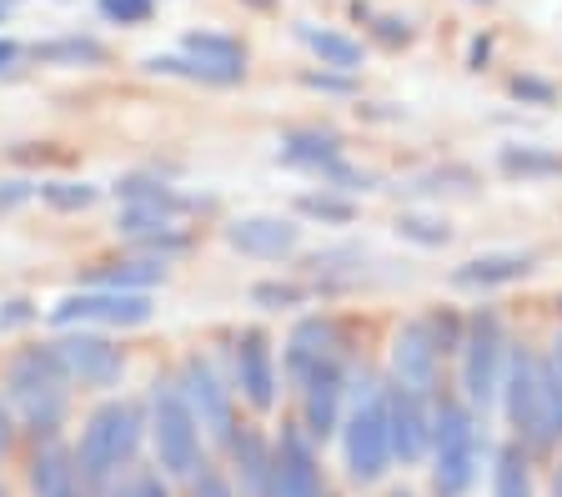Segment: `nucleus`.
<instances>
[{
    "label": "nucleus",
    "instance_id": "nucleus-1",
    "mask_svg": "<svg viewBox=\"0 0 562 497\" xmlns=\"http://www.w3.org/2000/svg\"><path fill=\"white\" fill-rule=\"evenodd\" d=\"M503 392H507V417H513L517 438L527 448H552L562 438V382L548 362H538L532 352H513Z\"/></svg>",
    "mask_w": 562,
    "mask_h": 497
},
{
    "label": "nucleus",
    "instance_id": "nucleus-2",
    "mask_svg": "<svg viewBox=\"0 0 562 497\" xmlns=\"http://www.w3.org/2000/svg\"><path fill=\"white\" fill-rule=\"evenodd\" d=\"M136 442H140V413L131 403H105L101 413L86 422L81 448H76V473H81V487L105 493L111 477L121 473V462L136 458Z\"/></svg>",
    "mask_w": 562,
    "mask_h": 497
},
{
    "label": "nucleus",
    "instance_id": "nucleus-3",
    "mask_svg": "<svg viewBox=\"0 0 562 497\" xmlns=\"http://www.w3.org/2000/svg\"><path fill=\"white\" fill-rule=\"evenodd\" d=\"M482 462V438L477 417L462 403H442L432 413V487L437 497H462L477 477Z\"/></svg>",
    "mask_w": 562,
    "mask_h": 497
},
{
    "label": "nucleus",
    "instance_id": "nucleus-4",
    "mask_svg": "<svg viewBox=\"0 0 562 497\" xmlns=\"http://www.w3.org/2000/svg\"><path fill=\"white\" fill-rule=\"evenodd\" d=\"M66 382H70V372L60 368L56 347H31V352H21L11 362L5 387H11L15 407L25 413V422L35 432H56L60 417H66Z\"/></svg>",
    "mask_w": 562,
    "mask_h": 497
},
{
    "label": "nucleus",
    "instance_id": "nucleus-5",
    "mask_svg": "<svg viewBox=\"0 0 562 497\" xmlns=\"http://www.w3.org/2000/svg\"><path fill=\"white\" fill-rule=\"evenodd\" d=\"M341 452H347L351 483H376L392 467V427H386V397L362 382L357 403H351L347 422H341Z\"/></svg>",
    "mask_w": 562,
    "mask_h": 497
},
{
    "label": "nucleus",
    "instance_id": "nucleus-6",
    "mask_svg": "<svg viewBox=\"0 0 562 497\" xmlns=\"http://www.w3.org/2000/svg\"><path fill=\"white\" fill-rule=\"evenodd\" d=\"M151 427H156V458H161L166 473L196 477L201 473V438H196V413H191L181 382H156Z\"/></svg>",
    "mask_w": 562,
    "mask_h": 497
},
{
    "label": "nucleus",
    "instance_id": "nucleus-7",
    "mask_svg": "<svg viewBox=\"0 0 562 497\" xmlns=\"http://www.w3.org/2000/svg\"><path fill=\"white\" fill-rule=\"evenodd\" d=\"M503 321L492 317V312H477L468 327V342H462V387H468V403L477 407H492L497 403V392H503Z\"/></svg>",
    "mask_w": 562,
    "mask_h": 497
},
{
    "label": "nucleus",
    "instance_id": "nucleus-8",
    "mask_svg": "<svg viewBox=\"0 0 562 497\" xmlns=\"http://www.w3.org/2000/svg\"><path fill=\"white\" fill-rule=\"evenodd\" d=\"M56 327H76V321H101V327H140L151 321V296L146 292H121V286H101V292L66 296L50 312Z\"/></svg>",
    "mask_w": 562,
    "mask_h": 497
},
{
    "label": "nucleus",
    "instance_id": "nucleus-9",
    "mask_svg": "<svg viewBox=\"0 0 562 497\" xmlns=\"http://www.w3.org/2000/svg\"><path fill=\"white\" fill-rule=\"evenodd\" d=\"M392 377L412 397H432L437 387V331L427 321H407L392 342Z\"/></svg>",
    "mask_w": 562,
    "mask_h": 497
},
{
    "label": "nucleus",
    "instance_id": "nucleus-10",
    "mask_svg": "<svg viewBox=\"0 0 562 497\" xmlns=\"http://www.w3.org/2000/svg\"><path fill=\"white\" fill-rule=\"evenodd\" d=\"M181 392H187L191 413H196V422L206 427L216 442H236V417H232V397H226L222 377L201 362V357H191L187 368H181Z\"/></svg>",
    "mask_w": 562,
    "mask_h": 497
},
{
    "label": "nucleus",
    "instance_id": "nucleus-11",
    "mask_svg": "<svg viewBox=\"0 0 562 497\" xmlns=\"http://www.w3.org/2000/svg\"><path fill=\"white\" fill-rule=\"evenodd\" d=\"M56 357H60V368L76 382H86V387H116L121 372H126V357L105 342V337H86V331L56 342Z\"/></svg>",
    "mask_w": 562,
    "mask_h": 497
},
{
    "label": "nucleus",
    "instance_id": "nucleus-12",
    "mask_svg": "<svg viewBox=\"0 0 562 497\" xmlns=\"http://www.w3.org/2000/svg\"><path fill=\"white\" fill-rule=\"evenodd\" d=\"M267 497H322V473L302 432H281V448L271 458V493Z\"/></svg>",
    "mask_w": 562,
    "mask_h": 497
},
{
    "label": "nucleus",
    "instance_id": "nucleus-13",
    "mask_svg": "<svg viewBox=\"0 0 562 497\" xmlns=\"http://www.w3.org/2000/svg\"><path fill=\"white\" fill-rule=\"evenodd\" d=\"M226 241H232L236 251H246V257H286V251H296V241H302V226L286 222V216H241V222L226 226Z\"/></svg>",
    "mask_w": 562,
    "mask_h": 497
},
{
    "label": "nucleus",
    "instance_id": "nucleus-14",
    "mask_svg": "<svg viewBox=\"0 0 562 497\" xmlns=\"http://www.w3.org/2000/svg\"><path fill=\"white\" fill-rule=\"evenodd\" d=\"M427 397H412V392H392L386 397V427H392V458L417 462L422 452L432 448V417L422 413Z\"/></svg>",
    "mask_w": 562,
    "mask_h": 497
},
{
    "label": "nucleus",
    "instance_id": "nucleus-15",
    "mask_svg": "<svg viewBox=\"0 0 562 497\" xmlns=\"http://www.w3.org/2000/svg\"><path fill=\"white\" fill-rule=\"evenodd\" d=\"M306 432H312V438H327L331 427H337V407H341V362L337 357H331V362H322V368L316 372H306Z\"/></svg>",
    "mask_w": 562,
    "mask_h": 497
},
{
    "label": "nucleus",
    "instance_id": "nucleus-16",
    "mask_svg": "<svg viewBox=\"0 0 562 497\" xmlns=\"http://www.w3.org/2000/svg\"><path fill=\"white\" fill-rule=\"evenodd\" d=\"M236 377H241V392L251 407H271L277 403V368H271V347L267 337L246 331L241 352H236Z\"/></svg>",
    "mask_w": 562,
    "mask_h": 497
},
{
    "label": "nucleus",
    "instance_id": "nucleus-17",
    "mask_svg": "<svg viewBox=\"0 0 562 497\" xmlns=\"http://www.w3.org/2000/svg\"><path fill=\"white\" fill-rule=\"evenodd\" d=\"M31 487L35 497H81V473H76V458H70L60 442H46L31 462Z\"/></svg>",
    "mask_w": 562,
    "mask_h": 497
},
{
    "label": "nucleus",
    "instance_id": "nucleus-18",
    "mask_svg": "<svg viewBox=\"0 0 562 497\" xmlns=\"http://www.w3.org/2000/svg\"><path fill=\"white\" fill-rule=\"evenodd\" d=\"M337 357V327L322 317L302 321V327L292 331V342H286V368H292V377H306V372H316L322 362H331Z\"/></svg>",
    "mask_w": 562,
    "mask_h": 497
},
{
    "label": "nucleus",
    "instance_id": "nucleus-19",
    "mask_svg": "<svg viewBox=\"0 0 562 497\" xmlns=\"http://www.w3.org/2000/svg\"><path fill=\"white\" fill-rule=\"evenodd\" d=\"M532 272V257H517V251H497V257H477V261H468V267H457L452 272V282L457 286H507V282H517V276H527Z\"/></svg>",
    "mask_w": 562,
    "mask_h": 497
},
{
    "label": "nucleus",
    "instance_id": "nucleus-20",
    "mask_svg": "<svg viewBox=\"0 0 562 497\" xmlns=\"http://www.w3.org/2000/svg\"><path fill=\"white\" fill-rule=\"evenodd\" d=\"M146 66L161 71V76H187V81H206V86H236L241 81V66L206 60V56H151Z\"/></svg>",
    "mask_w": 562,
    "mask_h": 497
},
{
    "label": "nucleus",
    "instance_id": "nucleus-21",
    "mask_svg": "<svg viewBox=\"0 0 562 497\" xmlns=\"http://www.w3.org/2000/svg\"><path fill=\"white\" fill-rule=\"evenodd\" d=\"M232 448H236V467H241L246 497H267L271 493V458H267V448H261V438L257 432H241Z\"/></svg>",
    "mask_w": 562,
    "mask_h": 497
},
{
    "label": "nucleus",
    "instance_id": "nucleus-22",
    "mask_svg": "<svg viewBox=\"0 0 562 497\" xmlns=\"http://www.w3.org/2000/svg\"><path fill=\"white\" fill-rule=\"evenodd\" d=\"M302 41L322 60H327V66H337V71H357V66H362V46H357V41H347V36H337V31H316V25H302Z\"/></svg>",
    "mask_w": 562,
    "mask_h": 497
},
{
    "label": "nucleus",
    "instance_id": "nucleus-23",
    "mask_svg": "<svg viewBox=\"0 0 562 497\" xmlns=\"http://www.w3.org/2000/svg\"><path fill=\"white\" fill-rule=\"evenodd\" d=\"M492 497H532V473H527L522 448L497 452V473H492Z\"/></svg>",
    "mask_w": 562,
    "mask_h": 497
},
{
    "label": "nucleus",
    "instance_id": "nucleus-24",
    "mask_svg": "<svg viewBox=\"0 0 562 497\" xmlns=\"http://www.w3.org/2000/svg\"><path fill=\"white\" fill-rule=\"evenodd\" d=\"M503 171L507 177H562V156L538 151V146H507Z\"/></svg>",
    "mask_w": 562,
    "mask_h": 497
},
{
    "label": "nucleus",
    "instance_id": "nucleus-25",
    "mask_svg": "<svg viewBox=\"0 0 562 497\" xmlns=\"http://www.w3.org/2000/svg\"><path fill=\"white\" fill-rule=\"evenodd\" d=\"M121 196H126L136 212H156V216H171V212H187V202L176 196V191L166 187H151V181H126L121 187Z\"/></svg>",
    "mask_w": 562,
    "mask_h": 497
},
{
    "label": "nucleus",
    "instance_id": "nucleus-26",
    "mask_svg": "<svg viewBox=\"0 0 562 497\" xmlns=\"http://www.w3.org/2000/svg\"><path fill=\"white\" fill-rule=\"evenodd\" d=\"M41 196L56 212H86L95 202V187H86V181H50V187H41Z\"/></svg>",
    "mask_w": 562,
    "mask_h": 497
},
{
    "label": "nucleus",
    "instance_id": "nucleus-27",
    "mask_svg": "<svg viewBox=\"0 0 562 497\" xmlns=\"http://www.w3.org/2000/svg\"><path fill=\"white\" fill-rule=\"evenodd\" d=\"M105 50L95 41H81V36H66V41H50V46H35V60H70V66H81V60H101Z\"/></svg>",
    "mask_w": 562,
    "mask_h": 497
},
{
    "label": "nucleus",
    "instance_id": "nucleus-28",
    "mask_svg": "<svg viewBox=\"0 0 562 497\" xmlns=\"http://www.w3.org/2000/svg\"><path fill=\"white\" fill-rule=\"evenodd\" d=\"M191 56H206V60H226V66H241V46L232 36H211V31H191L187 36Z\"/></svg>",
    "mask_w": 562,
    "mask_h": 497
},
{
    "label": "nucleus",
    "instance_id": "nucleus-29",
    "mask_svg": "<svg viewBox=\"0 0 562 497\" xmlns=\"http://www.w3.org/2000/svg\"><path fill=\"white\" fill-rule=\"evenodd\" d=\"M156 276H161V267H156V261H126V267H116V272H105L101 282L105 286H121V292H131V286H136V292H146Z\"/></svg>",
    "mask_w": 562,
    "mask_h": 497
},
{
    "label": "nucleus",
    "instance_id": "nucleus-30",
    "mask_svg": "<svg viewBox=\"0 0 562 497\" xmlns=\"http://www.w3.org/2000/svg\"><path fill=\"white\" fill-rule=\"evenodd\" d=\"M402 237H412V241H422V247H442L452 231L447 226H437V222H422V216H402Z\"/></svg>",
    "mask_w": 562,
    "mask_h": 497
},
{
    "label": "nucleus",
    "instance_id": "nucleus-31",
    "mask_svg": "<svg viewBox=\"0 0 562 497\" xmlns=\"http://www.w3.org/2000/svg\"><path fill=\"white\" fill-rule=\"evenodd\" d=\"M306 216H322V222H351V202H337V196H302Z\"/></svg>",
    "mask_w": 562,
    "mask_h": 497
},
{
    "label": "nucleus",
    "instance_id": "nucleus-32",
    "mask_svg": "<svg viewBox=\"0 0 562 497\" xmlns=\"http://www.w3.org/2000/svg\"><path fill=\"white\" fill-rule=\"evenodd\" d=\"M101 15H111L121 25H140L151 15V0H101Z\"/></svg>",
    "mask_w": 562,
    "mask_h": 497
},
{
    "label": "nucleus",
    "instance_id": "nucleus-33",
    "mask_svg": "<svg viewBox=\"0 0 562 497\" xmlns=\"http://www.w3.org/2000/svg\"><path fill=\"white\" fill-rule=\"evenodd\" d=\"M31 196H35L31 181H0V212H11V206L31 202Z\"/></svg>",
    "mask_w": 562,
    "mask_h": 497
},
{
    "label": "nucleus",
    "instance_id": "nucleus-34",
    "mask_svg": "<svg viewBox=\"0 0 562 497\" xmlns=\"http://www.w3.org/2000/svg\"><path fill=\"white\" fill-rule=\"evenodd\" d=\"M257 302H267V307H292V302H302V292L296 286H257Z\"/></svg>",
    "mask_w": 562,
    "mask_h": 497
},
{
    "label": "nucleus",
    "instance_id": "nucleus-35",
    "mask_svg": "<svg viewBox=\"0 0 562 497\" xmlns=\"http://www.w3.org/2000/svg\"><path fill=\"white\" fill-rule=\"evenodd\" d=\"M196 497H232V487H226L222 477H211V473H206V477L196 483Z\"/></svg>",
    "mask_w": 562,
    "mask_h": 497
},
{
    "label": "nucleus",
    "instance_id": "nucleus-36",
    "mask_svg": "<svg viewBox=\"0 0 562 497\" xmlns=\"http://www.w3.org/2000/svg\"><path fill=\"white\" fill-rule=\"evenodd\" d=\"M131 497H166V487L156 483V477H140V483H136V493H131Z\"/></svg>",
    "mask_w": 562,
    "mask_h": 497
},
{
    "label": "nucleus",
    "instance_id": "nucleus-37",
    "mask_svg": "<svg viewBox=\"0 0 562 497\" xmlns=\"http://www.w3.org/2000/svg\"><path fill=\"white\" fill-rule=\"evenodd\" d=\"M11 452V417H5V403H0V458Z\"/></svg>",
    "mask_w": 562,
    "mask_h": 497
},
{
    "label": "nucleus",
    "instance_id": "nucleus-38",
    "mask_svg": "<svg viewBox=\"0 0 562 497\" xmlns=\"http://www.w3.org/2000/svg\"><path fill=\"white\" fill-rule=\"evenodd\" d=\"M548 368L558 372V382H562V337H558V342H552V357H548Z\"/></svg>",
    "mask_w": 562,
    "mask_h": 497
},
{
    "label": "nucleus",
    "instance_id": "nucleus-39",
    "mask_svg": "<svg viewBox=\"0 0 562 497\" xmlns=\"http://www.w3.org/2000/svg\"><path fill=\"white\" fill-rule=\"evenodd\" d=\"M11 60H15V46H11V41H0V71H5Z\"/></svg>",
    "mask_w": 562,
    "mask_h": 497
},
{
    "label": "nucleus",
    "instance_id": "nucleus-40",
    "mask_svg": "<svg viewBox=\"0 0 562 497\" xmlns=\"http://www.w3.org/2000/svg\"><path fill=\"white\" fill-rule=\"evenodd\" d=\"M31 312H25V302H11V312H5V321H25Z\"/></svg>",
    "mask_w": 562,
    "mask_h": 497
},
{
    "label": "nucleus",
    "instance_id": "nucleus-41",
    "mask_svg": "<svg viewBox=\"0 0 562 497\" xmlns=\"http://www.w3.org/2000/svg\"><path fill=\"white\" fill-rule=\"evenodd\" d=\"M552 497H562V473H558V487H552Z\"/></svg>",
    "mask_w": 562,
    "mask_h": 497
},
{
    "label": "nucleus",
    "instance_id": "nucleus-42",
    "mask_svg": "<svg viewBox=\"0 0 562 497\" xmlns=\"http://www.w3.org/2000/svg\"><path fill=\"white\" fill-rule=\"evenodd\" d=\"M392 497H407V493H392Z\"/></svg>",
    "mask_w": 562,
    "mask_h": 497
},
{
    "label": "nucleus",
    "instance_id": "nucleus-43",
    "mask_svg": "<svg viewBox=\"0 0 562 497\" xmlns=\"http://www.w3.org/2000/svg\"><path fill=\"white\" fill-rule=\"evenodd\" d=\"M0 497H5V493H0Z\"/></svg>",
    "mask_w": 562,
    "mask_h": 497
}]
</instances>
